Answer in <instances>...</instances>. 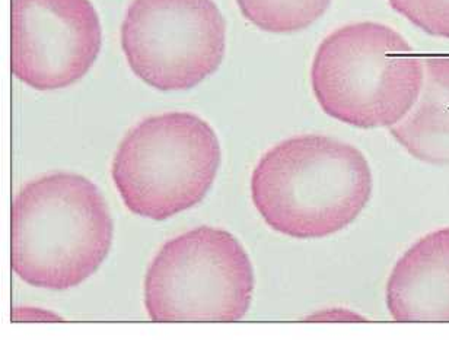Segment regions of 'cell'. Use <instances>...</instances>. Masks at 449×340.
Returning a JSON list of instances; mask_svg holds the SVG:
<instances>
[{"label":"cell","mask_w":449,"mask_h":340,"mask_svg":"<svg viewBox=\"0 0 449 340\" xmlns=\"http://www.w3.org/2000/svg\"><path fill=\"white\" fill-rule=\"evenodd\" d=\"M424 60V81L408 114L390 127L391 136L426 164L449 167V57Z\"/></svg>","instance_id":"9c48e42d"},{"label":"cell","mask_w":449,"mask_h":340,"mask_svg":"<svg viewBox=\"0 0 449 340\" xmlns=\"http://www.w3.org/2000/svg\"><path fill=\"white\" fill-rule=\"evenodd\" d=\"M252 290V264L238 239L198 226L159 250L146 274L144 306L155 323H232L246 314Z\"/></svg>","instance_id":"5b68a950"},{"label":"cell","mask_w":449,"mask_h":340,"mask_svg":"<svg viewBox=\"0 0 449 340\" xmlns=\"http://www.w3.org/2000/svg\"><path fill=\"white\" fill-rule=\"evenodd\" d=\"M101 44V22L89 0L10 3V69L34 89H62L80 81Z\"/></svg>","instance_id":"52a82bcc"},{"label":"cell","mask_w":449,"mask_h":340,"mask_svg":"<svg viewBox=\"0 0 449 340\" xmlns=\"http://www.w3.org/2000/svg\"><path fill=\"white\" fill-rule=\"evenodd\" d=\"M121 49L143 82L184 91L219 69L226 24L213 0H133L121 24Z\"/></svg>","instance_id":"8992f818"},{"label":"cell","mask_w":449,"mask_h":340,"mask_svg":"<svg viewBox=\"0 0 449 340\" xmlns=\"http://www.w3.org/2000/svg\"><path fill=\"white\" fill-rule=\"evenodd\" d=\"M370 194L372 171L363 153L321 135L277 143L251 177V197L261 218L294 238H322L344 229Z\"/></svg>","instance_id":"6da1fadb"},{"label":"cell","mask_w":449,"mask_h":340,"mask_svg":"<svg viewBox=\"0 0 449 340\" xmlns=\"http://www.w3.org/2000/svg\"><path fill=\"white\" fill-rule=\"evenodd\" d=\"M386 306L396 321H449V228L424 235L398 260Z\"/></svg>","instance_id":"ba28073f"},{"label":"cell","mask_w":449,"mask_h":340,"mask_svg":"<svg viewBox=\"0 0 449 340\" xmlns=\"http://www.w3.org/2000/svg\"><path fill=\"white\" fill-rule=\"evenodd\" d=\"M392 9L424 33L449 38V0H388Z\"/></svg>","instance_id":"8fae6325"},{"label":"cell","mask_w":449,"mask_h":340,"mask_svg":"<svg viewBox=\"0 0 449 340\" xmlns=\"http://www.w3.org/2000/svg\"><path fill=\"white\" fill-rule=\"evenodd\" d=\"M12 321H62V317L52 311L35 308V306H20L12 309Z\"/></svg>","instance_id":"4fadbf2b"},{"label":"cell","mask_w":449,"mask_h":340,"mask_svg":"<svg viewBox=\"0 0 449 340\" xmlns=\"http://www.w3.org/2000/svg\"><path fill=\"white\" fill-rule=\"evenodd\" d=\"M220 164L214 130L192 113H165L142 120L112 159L111 175L127 209L165 221L200 203Z\"/></svg>","instance_id":"277c9868"},{"label":"cell","mask_w":449,"mask_h":340,"mask_svg":"<svg viewBox=\"0 0 449 340\" xmlns=\"http://www.w3.org/2000/svg\"><path fill=\"white\" fill-rule=\"evenodd\" d=\"M112 219L88 178L54 172L25 184L10 210V266L32 286L66 290L101 266L112 244Z\"/></svg>","instance_id":"7a4b0ae2"},{"label":"cell","mask_w":449,"mask_h":340,"mask_svg":"<svg viewBox=\"0 0 449 340\" xmlns=\"http://www.w3.org/2000/svg\"><path fill=\"white\" fill-rule=\"evenodd\" d=\"M424 60L396 30L358 22L320 44L311 68L315 98L330 117L359 129L392 127L420 95Z\"/></svg>","instance_id":"3957f363"},{"label":"cell","mask_w":449,"mask_h":340,"mask_svg":"<svg viewBox=\"0 0 449 340\" xmlns=\"http://www.w3.org/2000/svg\"><path fill=\"white\" fill-rule=\"evenodd\" d=\"M308 321H366V318L346 308H328L314 312L306 318Z\"/></svg>","instance_id":"7c38bea8"},{"label":"cell","mask_w":449,"mask_h":340,"mask_svg":"<svg viewBox=\"0 0 449 340\" xmlns=\"http://www.w3.org/2000/svg\"><path fill=\"white\" fill-rule=\"evenodd\" d=\"M236 3L242 15L260 30L292 34L318 21L331 0H236Z\"/></svg>","instance_id":"30bf717a"}]
</instances>
